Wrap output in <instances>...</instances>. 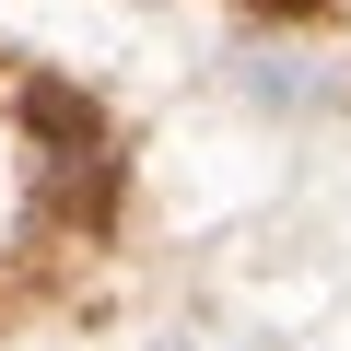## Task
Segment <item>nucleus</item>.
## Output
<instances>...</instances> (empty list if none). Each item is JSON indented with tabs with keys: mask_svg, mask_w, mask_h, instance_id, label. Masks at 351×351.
<instances>
[{
	"mask_svg": "<svg viewBox=\"0 0 351 351\" xmlns=\"http://www.w3.org/2000/svg\"><path fill=\"white\" fill-rule=\"evenodd\" d=\"M12 106H24V141H36V152H59V164H94V141H106L94 94H71V82H24Z\"/></svg>",
	"mask_w": 351,
	"mask_h": 351,
	"instance_id": "1",
	"label": "nucleus"
},
{
	"mask_svg": "<svg viewBox=\"0 0 351 351\" xmlns=\"http://www.w3.org/2000/svg\"><path fill=\"white\" fill-rule=\"evenodd\" d=\"M269 24H316V12H339V0H258Z\"/></svg>",
	"mask_w": 351,
	"mask_h": 351,
	"instance_id": "2",
	"label": "nucleus"
}]
</instances>
